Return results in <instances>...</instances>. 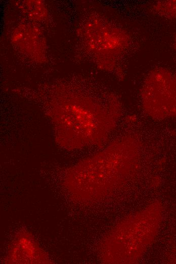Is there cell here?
<instances>
[{
	"instance_id": "cell-2",
	"label": "cell",
	"mask_w": 176,
	"mask_h": 264,
	"mask_svg": "<svg viewBox=\"0 0 176 264\" xmlns=\"http://www.w3.org/2000/svg\"><path fill=\"white\" fill-rule=\"evenodd\" d=\"M144 108L158 119L176 118V75L159 69L153 71L142 91Z\"/></svg>"
},
{
	"instance_id": "cell-3",
	"label": "cell",
	"mask_w": 176,
	"mask_h": 264,
	"mask_svg": "<svg viewBox=\"0 0 176 264\" xmlns=\"http://www.w3.org/2000/svg\"><path fill=\"white\" fill-rule=\"evenodd\" d=\"M31 2H26V5L23 7L25 8V10L28 13V15L33 17L34 19L38 20L42 19L46 13L43 6L38 1Z\"/></svg>"
},
{
	"instance_id": "cell-5",
	"label": "cell",
	"mask_w": 176,
	"mask_h": 264,
	"mask_svg": "<svg viewBox=\"0 0 176 264\" xmlns=\"http://www.w3.org/2000/svg\"><path fill=\"white\" fill-rule=\"evenodd\" d=\"M174 47L176 50V39H175V43H174Z\"/></svg>"
},
{
	"instance_id": "cell-1",
	"label": "cell",
	"mask_w": 176,
	"mask_h": 264,
	"mask_svg": "<svg viewBox=\"0 0 176 264\" xmlns=\"http://www.w3.org/2000/svg\"><path fill=\"white\" fill-rule=\"evenodd\" d=\"M163 217V206L158 200L123 218L111 237V261L135 263L155 239Z\"/></svg>"
},
{
	"instance_id": "cell-4",
	"label": "cell",
	"mask_w": 176,
	"mask_h": 264,
	"mask_svg": "<svg viewBox=\"0 0 176 264\" xmlns=\"http://www.w3.org/2000/svg\"><path fill=\"white\" fill-rule=\"evenodd\" d=\"M156 7L162 15L176 18V1H162L158 3Z\"/></svg>"
}]
</instances>
